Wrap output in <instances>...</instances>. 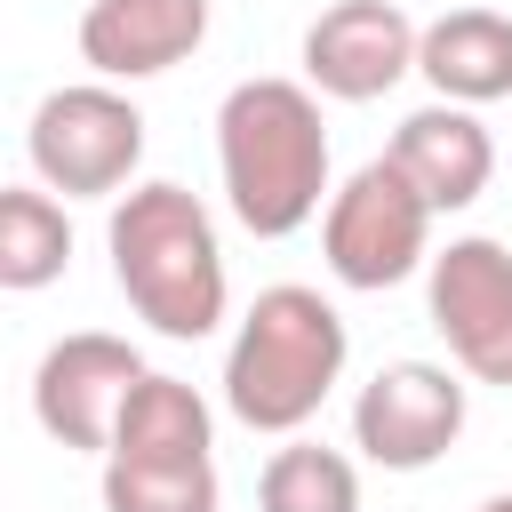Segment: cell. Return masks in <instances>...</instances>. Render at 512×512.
Returning a JSON list of instances; mask_svg holds the SVG:
<instances>
[{"label": "cell", "mask_w": 512, "mask_h": 512, "mask_svg": "<svg viewBox=\"0 0 512 512\" xmlns=\"http://www.w3.org/2000/svg\"><path fill=\"white\" fill-rule=\"evenodd\" d=\"M256 512H360V464L320 440H288L256 472Z\"/></svg>", "instance_id": "cell-15"}, {"label": "cell", "mask_w": 512, "mask_h": 512, "mask_svg": "<svg viewBox=\"0 0 512 512\" xmlns=\"http://www.w3.org/2000/svg\"><path fill=\"white\" fill-rule=\"evenodd\" d=\"M320 256L344 288H400L408 272L432 264V200L408 184V168L384 152V160H360L328 216H320Z\"/></svg>", "instance_id": "cell-6"}, {"label": "cell", "mask_w": 512, "mask_h": 512, "mask_svg": "<svg viewBox=\"0 0 512 512\" xmlns=\"http://www.w3.org/2000/svg\"><path fill=\"white\" fill-rule=\"evenodd\" d=\"M72 264V224H64V200L48 184H8L0 192V288L32 296L48 280H64Z\"/></svg>", "instance_id": "cell-14"}, {"label": "cell", "mask_w": 512, "mask_h": 512, "mask_svg": "<svg viewBox=\"0 0 512 512\" xmlns=\"http://www.w3.org/2000/svg\"><path fill=\"white\" fill-rule=\"evenodd\" d=\"M352 360V336H344V312L304 288V280H280L264 288L240 328H232V352H224V408L248 424V432H304L320 416V400L336 392Z\"/></svg>", "instance_id": "cell-3"}, {"label": "cell", "mask_w": 512, "mask_h": 512, "mask_svg": "<svg viewBox=\"0 0 512 512\" xmlns=\"http://www.w3.org/2000/svg\"><path fill=\"white\" fill-rule=\"evenodd\" d=\"M144 352L128 336H104V328H80V336H56L32 368V416L56 448H80V456H104L112 432H120V408L128 392L144 384Z\"/></svg>", "instance_id": "cell-9"}, {"label": "cell", "mask_w": 512, "mask_h": 512, "mask_svg": "<svg viewBox=\"0 0 512 512\" xmlns=\"http://www.w3.org/2000/svg\"><path fill=\"white\" fill-rule=\"evenodd\" d=\"M464 416H472V392H464V368H440V360H392L360 384L352 400V448L376 464V472H424L440 464L456 440H464Z\"/></svg>", "instance_id": "cell-8"}, {"label": "cell", "mask_w": 512, "mask_h": 512, "mask_svg": "<svg viewBox=\"0 0 512 512\" xmlns=\"http://www.w3.org/2000/svg\"><path fill=\"white\" fill-rule=\"evenodd\" d=\"M480 512H512V488H504V496H488V504H480Z\"/></svg>", "instance_id": "cell-16"}, {"label": "cell", "mask_w": 512, "mask_h": 512, "mask_svg": "<svg viewBox=\"0 0 512 512\" xmlns=\"http://www.w3.org/2000/svg\"><path fill=\"white\" fill-rule=\"evenodd\" d=\"M216 168L224 200L256 240H288L328 216V120L304 80H240L216 104Z\"/></svg>", "instance_id": "cell-1"}, {"label": "cell", "mask_w": 512, "mask_h": 512, "mask_svg": "<svg viewBox=\"0 0 512 512\" xmlns=\"http://www.w3.org/2000/svg\"><path fill=\"white\" fill-rule=\"evenodd\" d=\"M424 32L408 24L400 0H336L304 32V88L336 104H376L416 72Z\"/></svg>", "instance_id": "cell-10"}, {"label": "cell", "mask_w": 512, "mask_h": 512, "mask_svg": "<svg viewBox=\"0 0 512 512\" xmlns=\"http://www.w3.org/2000/svg\"><path fill=\"white\" fill-rule=\"evenodd\" d=\"M424 304H432V328H440L448 360L472 384L512 392V248L488 240V232H464V240L432 248Z\"/></svg>", "instance_id": "cell-7"}, {"label": "cell", "mask_w": 512, "mask_h": 512, "mask_svg": "<svg viewBox=\"0 0 512 512\" xmlns=\"http://www.w3.org/2000/svg\"><path fill=\"white\" fill-rule=\"evenodd\" d=\"M416 72L432 80L440 104H496L512 96V16L504 8H448L424 24V48H416Z\"/></svg>", "instance_id": "cell-13"}, {"label": "cell", "mask_w": 512, "mask_h": 512, "mask_svg": "<svg viewBox=\"0 0 512 512\" xmlns=\"http://www.w3.org/2000/svg\"><path fill=\"white\" fill-rule=\"evenodd\" d=\"M208 40V0H88L80 8V64L112 88L160 80Z\"/></svg>", "instance_id": "cell-11"}, {"label": "cell", "mask_w": 512, "mask_h": 512, "mask_svg": "<svg viewBox=\"0 0 512 512\" xmlns=\"http://www.w3.org/2000/svg\"><path fill=\"white\" fill-rule=\"evenodd\" d=\"M104 512H216V416L184 376H144L104 448Z\"/></svg>", "instance_id": "cell-4"}, {"label": "cell", "mask_w": 512, "mask_h": 512, "mask_svg": "<svg viewBox=\"0 0 512 512\" xmlns=\"http://www.w3.org/2000/svg\"><path fill=\"white\" fill-rule=\"evenodd\" d=\"M24 160L48 192L64 200H112V192H136V168H144V112L128 88L112 80H72V88H48L24 120Z\"/></svg>", "instance_id": "cell-5"}, {"label": "cell", "mask_w": 512, "mask_h": 512, "mask_svg": "<svg viewBox=\"0 0 512 512\" xmlns=\"http://www.w3.org/2000/svg\"><path fill=\"white\" fill-rule=\"evenodd\" d=\"M104 248H112L120 296L160 336L200 344L224 320V304H232L224 240H216V216L184 184H136V192H120L112 200V224H104Z\"/></svg>", "instance_id": "cell-2"}, {"label": "cell", "mask_w": 512, "mask_h": 512, "mask_svg": "<svg viewBox=\"0 0 512 512\" xmlns=\"http://www.w3.org/2000/svg\"><path fill=\"white\" fill-rule=\"evenodd\" d=\"M392 160L408 168V184L432 200V216H456V208H472L480 192H488V176H496V136L480 128V112H464V104H424V112H408L400 120V136H392Z\"/></svg>", "instance_id": "cell-12"}]
</instances>
